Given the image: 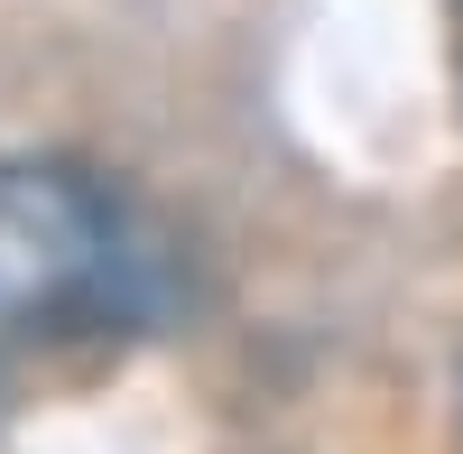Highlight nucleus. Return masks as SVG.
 I'll use <instances>...</instances> for the list:
<instances>
[{"label":"nucleus","mask_w":463,"mask_h":454,"mask_svg":"<svg viewBox=\"0 0 463 454\" xmlns=\"http://www.w3.org/2000/svg\"><path fill=\"white\" fill-rule=\"evenodd\" d=\"M139 251L74 167H0V316H121Z\"/></svg>","instance_id":"nucleus-1"}]
</instances>
